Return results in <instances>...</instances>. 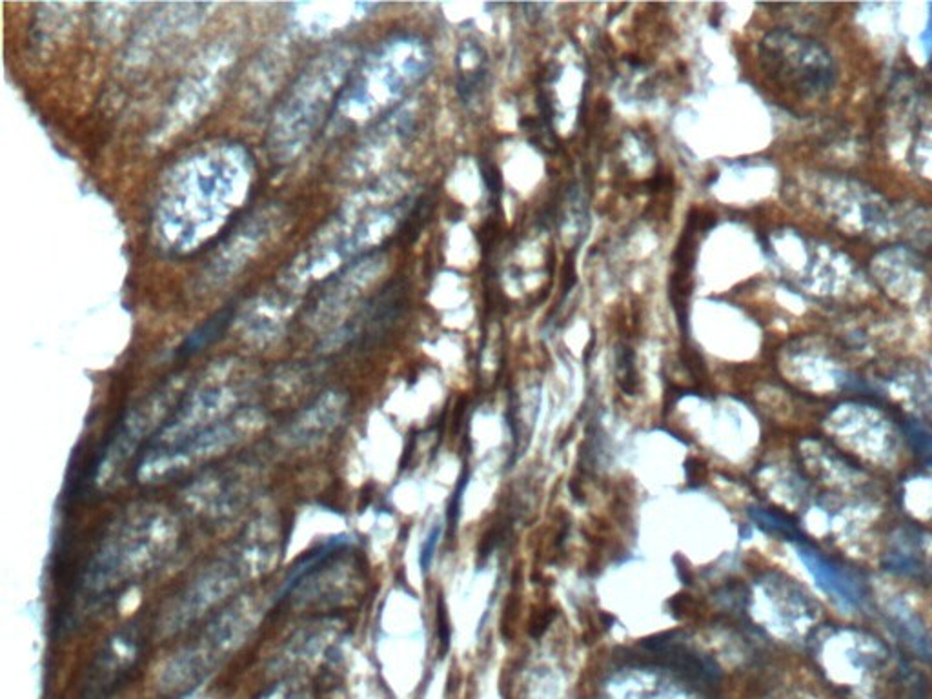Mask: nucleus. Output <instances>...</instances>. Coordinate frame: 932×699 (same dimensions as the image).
<instances>
[{"instance_id":"nucleus-1","label":"nucleus","mask_w":932,"mask_h":699,"mask_svg":"<svg viewBox=\"0 0 932 699\" xmlns=\"http://www.w3.org/2000/svg\"><path fill=\"white\" fill-rule=\"evenodd\" d=\"M173 171L157 204V236L189 252L239 208L252 181V160L235 144L197 155Z\"/></svg>"},{"instance_id":"nucleus-2","label":"nucleus","mask_w":932,"mask_h":699,"mask_svg":"<svg viewBox=\"0 0 932 699\" xmlns=\"http://www.w3.org/2000/svg\"><path fill=\"white\" fill-rule=\"evenodd\" d=\"M432 51L425 40L399 35L364 57L337 99L336 113L344 122H364L398 105L428 75Z\"/></svg>"},{"instance_id":"nucleus-3","label":"nucleus","mask_w":932,"mask_h":699,"mask_svg":"<svg viewBox=\"0 0 932 699\" xmlns=\"http://www.w3.org/2000/svg\"><path fill=\"white\" fill-rule=\"evenodd\" d=\"M352 50H331L319 56L293 84L274 117L270 149L282 159L298 155L319 128L326 110H336L337 92L341 94L353 72Z\"/></svg>"},{"instance_id":"nucleus-4","label":"nucleus","mask_w":932,"mask_h":699,"mask_svg":"<svg viewBox=\"0 0 932 699\" xmlns=\"http://www.w3.org/2000/svg\"><path fill=\"white\" fill-rule=\"evenodd\" d=\"M760 57L768 77L800 97L818 99L836 83L833 57L816 40L773 32L760 45Z\"/></svg>"},{"instance_id":"nucleus-5","label":"nucleus","mask_w":932,"mask_h":699,"mask_svg":"<svg viewBox=\"0 0 932 699\" xmlns=\"http://www.w3.org/2000/svg\"><path fill=\"white\" fill-rule=\"evenodd\" d=\"M137 634L121 630L105 644L88 668L78 699H108L126 682L141 658Z\"/></svg>"},{"instance_id":"nucleus-6","label":"nucleus","mask_w":932,"mask_h":699,"mask_svg":"<svg viewBox=\"0 0 932 699\" xmlns=\"http://www.w3.org/2000/svg\"><path fill=\"white\" fill-rule=\"evenodd\" d=\"M458 95L464 106L481 105L488 94V56L483 46L474 40H464L459 46L458 59Z\"/></svg>"},{"instance_id":"nucleus-7","label":"nucleus","mask_w":932,"mask_h":699,"mask_svg":"<svg viewBox=\"0 0 932 699\" xmlns=\"http://www.w3.org/2000/svg\"><path fill=\"white\" fill-rule=\"evenodd\" d=\"M798 551H800L801 562L806 563L809 573L814 576L816 583L827 594L833 595L834 600L842 601L844 605L852 606L860 603V589L845 570L836 567L834 563L827 562L822 554L809 551L806 546H800Z\"/></svg>"},{"instance_id":"nucleus-8","label":"nucleus","mask_w":932,"mask_h":699,"mask_svg":"<svg viewBox=\"0 0 932 699\" xmlns=\"http://www.w3.org/2000/svg\"><path fill=\"white\" fill-rule=\"evenodd\" d=\"M233 314H235V310L228 306L219 314L214 315L211 320L206 321V325L197 328L192 336L186 337V341L182 342L181 348H179V355L192 358L195 353H199L203 348L217 341L221 334H225L228 325L232 323Z\"/></svg>"},{"instance_id":"nucleus-9","label":"nucleus","mask_w":932,"mask_h":699,"mask_svg":"<svg viewBox=\"0 0 932 699\" xmlns=\"http://www.w3.org/2000/svg\"><path fill=\"white\" fill-rule=\"evenodd\" d=\"M344 545H347V541L342 540V538H334V540L326 541L325 545L319 546L317 551L312 552L304 559H301L292 573H290V576H288L285 584H282L281 600L285 595L290 594L304 578H308L310 574H314L317 567H320L328 557L341 551Z\"/></svg>"},{"instance_id":"nucleus-10","label":"nucleus","mask_w":932,"mask_h":699,"mask_svg":"<svg viewBox=\"0 0 932 699\" xmlns=\"http://www.w3.org/2000/svg\"><path fill=\"white\" fill-rule=\"evenodd\" d=\"M751 516L763 530H767L768 534L782 535L789 540H796L800 535L795 525L782 514L765 510V508H752Z\"/></svg>"},{"instance_id":"nucleus-11","label":"nucleus","mask_w":932,"mask_h":699,"mask_svg":"<svg viewBox=\"0 0 932 699\" xmlns=\"http://www.w3.org/2000/svg\"><path fill=\"white\" fill-rule=\"evenodd\" d=\"M439 538H441V525H434L432 527L431 532L426 535L425 543H423V549H421V568H423V573H428V568L432 567V559H434V554H436V546L439 543Z\"/></svg>"},{"instance_id":"nucleus-12","label":"nucleus","mask_w":932,"mask_h":699,"mask_svg":"<svg viewBox=\"0 0 932 699\" xmlns=\"http://www.w3.org/2000/svg\"><path fill=\"white\" fill-rule=\"evenodd\" d=\"M910 439L915 441L916 450L932 469V434L925 430H918V432L910 434Z\"/></svg>"},{"instance_id":"nucleus-13","label":"nucleus","mask_w":932,"mask_h":699,"mask_svg":"<svg viewBox=\"0 0 932 699\" xmlns=\"http://www.w3.org/2000/svg\"><path fill=\"white\" fill-rule=\"evenodd\" d=\"M618 369L621 372V386H625V381L634 383V358L632 352H629V348H624L619 352Z\"/></svg>"}]
</instances>
